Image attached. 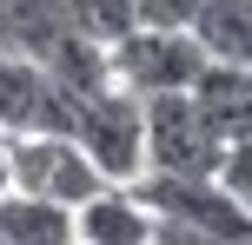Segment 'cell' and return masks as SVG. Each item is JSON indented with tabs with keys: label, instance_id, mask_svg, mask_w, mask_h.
Returning <instances> with one entry per match:
<instances>
[{
	"label": "cell",
	"instance_id": "6da1fadb",
	"mask_svg": "<svg viewBox=\"0 0 252 245\" xmlns=\"http://www.w3.org/2000/svg\"><path fill=\"white\" fill-rule=\"evenodd\" d=\"M60 133L87 146L93 166L113 186H139L146 179V100L126 93L120 80H106V86H66Z\"/></svg>",
	"mask_w": 252,
	"mask_h": 245
},
{
	"label": "cell",
	"instance_id": "7a4b0ae2",
	"mask_svg": "<svg viewBox=\"0 0 252 245\" xmlns=\"http://www.w3.org/2000/svg\"><path fill=\"white\" fill-rule=\"evenodd\" d=\"M0 53L47 66L60 86H106L113 80L106 47L73 27L66 0H0Z\"/></svg>",
	"mask_w": 252,
	"mask_h": 245
},
{
	"label": "cell",
	"instance_id": "3957f363",
	"mask_svg": "<svg viewBox=\"0 0 252 245\" xmlns=\"http://www.w3.org/2000/svg\"><path fill=\"white\" fill-rule=\"evenodd\" d=\"M206 40L192 27H133L126 40L106 47V66L126 93L153 100V93H192V80L206 73Z\"/></svg>",
	"mask_w": 252,
	"mask_h": 245
},
{
	"label": "cell",
	"instance_id": "277c9868",
	"mask_svg": "<svg viewBox=\"0 0 252 245\" xmlns=\"http://www.w3.org/2000/svg\"><path fill=\"white\" fill-rule=\"evenodd\" d=\"M0 159H7V172H13V186L20 192H40V199H53V206H87L93 192H106V172L93 166V153L80 139H66V133H13L7 146H0Z\"/></svg>",
	"mask_w": 252,
	"mask_h": 245
},
{
	"label": "cell",
	"instance_id": "5b68a950",
	"mask_svg": "<svg viewBox=\"0 0 252 245\" xmlns=\"http://www.w3.org/2000/svg\"><path fill=\"white\" fill-rule=\"evenodd\" d=\"M226 139L206 126L192 93H153L146 100V172L159 179H213Z\"/></svg>",
	"mask_w": 252,
	"mask_h": 245
},
{
	"label": "cell",
	"instance_id": "8992f818",
	"mask_svg": "<svg viewBox=\"0 0 252 245\" xmlns=\"http://www.w3.org/2000/svg\"><path fill=\"white\" fill-rule=\"evenodd\" d=\"M60 106L66 86L47 66L20 60V53H0V133H60Z\"/></svg>",
	"mask_w": 252,
	"mask_h": 245
},
{
	"label": "cell",
	"instance_id": "52a82bcc",
	"mask_svg": "<svg viewBox=\"0 0 252 245\" xmlns=\"http://www.w3.org/2000/svg\"><path fill=\"white\" fill-rule=\"evenodd\" d=\"M80 245H153V206L139 199V186H106L73 212Z\"/></svg>",
	"mask_w": 252,
	"mask_h": 245
},
{
	"label": "cell",
	"instance_id": "ba28073f",
	"mask_svg": "<svg viewBox=\"0 0 252 245\" xmlns=\"http://www.w3.org/2000/svg\"><path fill=\"white\" fill-rule=\"evenodd\" d=\"M192 106L206 113V126L219 139H252V66L232 60H206V73L192 80Z\"/></svg>",
	"mask_w": 252,
	"mask_h": 245
},
{
	"label": "cell",
	"instance_id": "9c48e42d",
	"mask_svg": "<svg viewBox=\"0 0 252 245\" xmlns=\"http://www.w3.org/2000/svg\"><path fill=\"white\" fill-rule=\"evenodd\" d=\"M0 239H7V245H80L73 206H53V199L13 186V192L0 199Z\"/></svg>",
	"mask_w": 252,
	"mask_h": 245
},
{
	"label": "cell",
	"instance_id": "30bf717a",
	"mask_svg": "<svg viewBox=\"0 0 252 245\" xmlns=\"http://www.w3.org/2000/svg\"><path fill=\"white\" fill-rule=\"evenodd\" d=\"M192 33L206 40V53H213V60L252 66V0H199Z\"/></svg>",
	"mask_w": 252,
	"mask_h": 245
},
{
	"label": "cell",
	"instance_id": "8fae6325",
	"mask_svg": "<svg viewBox=\"0 0 252 245\" xmlns=\"http://www.w3.org/2000/svg\"><path fill=\"white\" fill-rule=\"evenodd\" d=\"M66 13H73V27L87 40H100V47H113V40L133 33V0H66Z\"/></svg>",
	"mask_w": 252,
	"mask_h": 245
},
{
	"label": "cell",
	"instance_id": "7c38bea8",
	"mask_svg": "<svg viewBox=\"0 0 252 245\" xmlns=\"http://www.w3.org/2000/svg\"><path fill=\"white\" fill-rule=\"evenodd\" d=\"M219 186L252 212V139H232V146H226V159H219Z\"/></svg>",
	"mask_w": 252,
	"mask_h": 245
},
{
	"label": "cell",
	"instance_id": "4fadbf2b",
	"mask_svg": "<svg viewBox=\"0 0 252 245\" xmlns=\"http://www.w3.org/2000/svg\"><path fill=\"white\" fill-rule=\"evenodd\" d=\"M199 0H133V20L139 27H192Z\"/></svg>",
	"mask_w": 252,
	"mask_h": 245
},
{
	"label": "cell",
	"instance_id": "5bb4252c",
	"mask_svg": "<svg viewBox=\"0 0 252 245\" xmlns=\"http://www.w3.org/2000/svg\"><path fill=\"white\" fill-rule=\"evenodd\" d=\"M13 192V172H7V159H0V199H7Z\"/></svg>",
	"mask_w": 252,
	"mask_h": 245
},
{
	"label": "cell",
	"instance_id": "9a60e30c",
	"mask_svg": "<svg viewBox=\"0 0 252 245\" xmlns=\"http://www.w3.org/2000/svg\"><path fill=\"white\" fill-rule=\"evenodd\" d=\"M0 146H7V133H0Z\"/></svg>",
	"mask_w": 252,
	"mask_h": 245
},
{
	"label": "cell",
	"instance_id": "2e32d148",
	"mask_svg": "<svg viewBox=\"0 0 252 245\" xmlns=\"http://www.w3.org/2000/svg\"><path fill=\"white\" fill-rule=\"evenodd\" d=\"M0 245H7V239H0Z\"/></svg>",
	"mask_w": 252,
	"mask_h": 245
}]
</instances>
